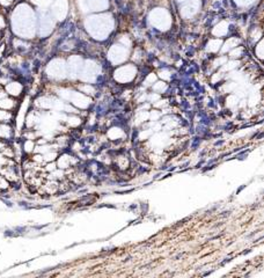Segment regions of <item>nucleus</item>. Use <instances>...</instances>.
<instances>
[{
  "instance_id": "nucleus-1",
  "label": "nucleus",
  "mask_w": 264,
  "mask_h": 278,
  "mask_svg": "<svg viewBox=\"0 0 264 278\" xmlns=\"http://www.w3.org/2000/svg\"><path fill=\"white\" fill-rule=\"evenodd\" d=\"M6 117H8V114L6 111H3V110H0V120L5 119Z\"/></svg>"
},
{
  "instance_id": "nucleus-2",
  "label": "nucleus",
  "mask_w": 264,
  "mask_h": 278,
  "mask_svg": "<svg viewBox=\"0 0 264 278\" xmlns=\"http://www.w3.org/2000/svg\"><path fill=\"white\" fill-rule=\"evenodd\" d=\"M3 27V20H2V17H0V29Z\"/></svg>"
}]
</instances>
